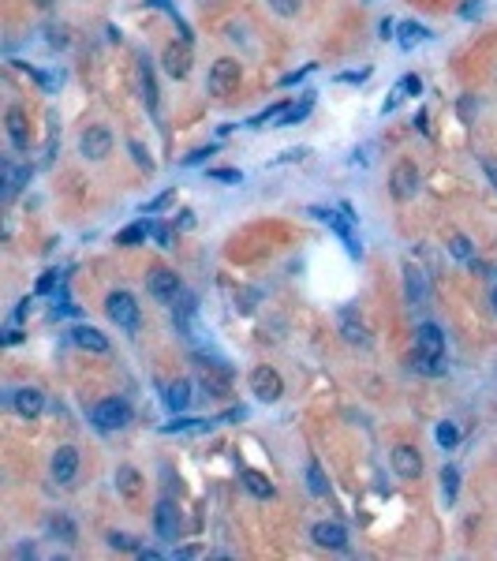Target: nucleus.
Here are the masks:
<instances>
[{
    "instance_id": "2eb2a0df",
    "label": "nucleus",
    "mask_w": 497,
    "mask_h": 561,
    "mask_svg": "<svg viewBox=\"0 0 497 561\" xmlns=\"http://www.w3.org/2000/svg\"><path fill=\"white\" fill-rule=\"evenodd\" d=\"M415 344H419V352H426V355H445V333H441L434 322H423V326L415 329Z\"/></svg>"
},
{
    "instance_id": "e433bc0d",
    "label": "nucleus",
    "mask_w": 497,
    "mask_h": 561,
    "mask_svg": "<svg viewBox=\"0 0 497 561\" xmlns=\"http://www.w3.org/2000/svg\"><path fill=\"white\" fill-rule=\"evenodd\" d=\"M396 90H401L404 98H415V94L423 90V83H419V75H404V79H401V86H396Z\"/></svg>"
},
{
    "instance_id": "f257e3e1",
    "label": "nucleus",
    "mask_w": 497,
    "mask_h": 561,
    "mask_svg": "<svg viewBox=\"0 0 497 561\" xmlns=\"http://www.w3.org/2000/svg\"><path fill=\"white\" fill-rule=\"evenodd\" d=\"M90 419H94V427H101V430H124L131 423V404L120 401V397H105V401L94 404Z\"/></svg>"
},
{
    "instance_id": "412c9836",
    "label": "nucleus",
    "mask_w": 497,
    "mask_h": 561,
    "mask_svg": "<svg viewBox=\"0 0 497 561\" xmlns=\"http://www.w3.org/2000/svg\"><path fill=\"white\" fill-rule=\"evenodd\" d=\"M213 423L217 419H172V423L161 427V434H206Z\"/></svg>"
},
{
    "instance_id": "ea45409f",
    "label": "nucleus",
    "mask_w": 497,
    "mask_h": 561,
    "mask_svg": "<svg viewBox=\"0 0 497 561\" xmlns=\"http://www.w3.org/2000/svg\"><path fill=\"white\" fill-rule=\"evenodd\" d=\"M213 150H217V146H213V143H210V146H199V150H191V154L183 157V165H199V161H206V157L213 154Z\"/></svg>"
},
{
    "instance_id": "09e8293b",
    "label": "nucleus",
    "mask_w": 497,
    "mask_h": 561,
    "mask_svg": "<svg viewBox=\"0 0 497 561\" xmlns=\"http://www.w3.org/2000/svg\"><path fill=\"white\" fill-rule=\"evenodd\" d=\"M479 12H482V4H479V0H468V4H463V15H468V19H475Z\"/></svg>"
},
{
    "instance_id": "cd10ccee",
    "label": "nucleus",
    "mask_w": 497,
    "mask_h": 561,
    "mask_svg": "<svg viewBox=\"0 0 497 561\" xmlns=\"http://www.w3.org/2000/svg\"><path fill=\"white\" fill-rule=\"evenodd\" d=\"M138 75H143V98H146L150 109H154V105H157V83H154V71H150L146 57H143V64H138Z\"/></svg>"
},
{
    "instance_id": "4be33fe9",
    "label": "nucleus",
    "mask_w": 497,
    "mask_h": 561,
    "mask_svg": "<svg viewBox=\"0 0 497 561\" xmlns=\"http://www.w3.org/2000/svg\"><path fill=\"white\" fill-rule=\"evenodd\" d=\"M404 280H408V299L419 304V299H426V277L419 266H404Z\"/></svg>"
},
{
    "instance_id": "72a5a7b5",
    "label": "nucleus",
    "mask_w": 497,
    "mask_h": 561,
    "mask_svg": "<svg viewBox=\"0 0 497 561\" xmlns=\"http://www.w3.org/2000/svg\"><path fill=\"white\" fill-rule=\"evenodd\" d=\"M438 441H441L445 449H452V446L460 441V430L452 427V423H441V427H438Z\"/></svg>"
},
{
    "instance_id": "a18cd8bd",
    "label": "nucleus",
    "mask_w": 497,
    "mask_h": 561,
    "mask_svg": "<svg viewBox=\"0 0 497 561\" xmlns=\"http://www.w3.org/2000/svg\"><path fill=\"white\" fill-rule=\"evenodd\" d=\"M310 71H315V64H307L303 71H291V75H284V86H291V83H299V79H307Z\"/></svg>"
},
{
    "instance_id": "f8f14e48",
    "label": "nucleus",
    "mask_w": 497,
    "mask_h": 561,
    "mask_svg": "<svg viewBox=\"0 0 497 561\" xmlns=\"http://www.w3.org/2000/svg\"><path fill=\"white\" fill-rule=\"evenodd\" d=\"M75 471H79V449L75 446H60L52 453V479L57 483H71Z\"/></svg>"
},
{
    "instance_id": "aec40b11",
    "label": "nucleus",
    "mask_w": 497,
    "mask_h": 561,
    "mask_svg": "<svg viewBox=\"0 0 497 561\" xmlns=\"http://www.w3.org/2000/svg\"><path fill=\"white\" fill-rule=\"evenodd\" d=\"M49 535L57 539V543H75V539H79V527H75V520L68 513H52L49 516Z\"/></svg>"
},
{
    "instance_id": "c03bdc74",
    "label": "nucleus",
    "mask_w": 497,
    "mask_h": 561,
    "mask_svg": "<svg viewBox=\"0 0 497 561\" xmlns=\"http://www.w3.org/2000/svg\"><path fill=\"white\" fill-rule=\"evenodd\" d=\"M366 75H370V68H359V71H344V75H337L340 83H363Z\"/></svg>"
},
{
    "instance_id": "c85d7f7f",
    "label": "nucleus",
    "mask_w": 497,
    "mask_h": 561,
    "mask_svg": "<svg viewBox=\"0 0 497 561\" xmlns=\"http://www.w3.org/2000/svg\"><path fill=\"white\" fill-rule=\"evenodd\" d=\"M307 487H310V494H318V498H326V494H329V483H326V476H322L318 464H310V468H307Z\"/></svg>"
},
{
    "instance_id": "58836bf2",
    "label": "nucleus",
    "mask_w": 497,
    "mask_h": 561,
    "mask_svg": "<svg viewBox=\"0 0 497 561\" xmlns=\"http://www.w3.org/2000/svg\"><path fill=\"white\" fill-rule=\"evenodd\" d=\"M210 180H221V183H240V180H243V172H236V169H210Z\"/></svg>"
},
{
    "instance_id": "8fccbe9b",
    "label": "nucleus",
    "mask_w": 497,
    "mask_h": 561,
    "mask_svg": "<svg viewBox=\"0 0 497 561\" xmlns=\"http://www.w3.org/2000/svg\"><path fill=\"white\" fill-rule=\"evenodd\" d=\"M382 38H396V27H393V19H382Z\"/></svg>"
},
{
    "instance_id": "dca6fc26",
    "label": "nucleus",
    "mask_w": 497,
    "mask_h": 561,
    "mask_svg": "<svg viewBox=\"0 0 497 561\" xmlns=\"http://www.w3.org/2000/svg\"><path fill=\"white\" fill-rule=\"evenodd\" d=\"M71 341L79 344V348L86 352H109V341H105V333L101 329H94V326H71Z\"/></svg>"
},
{
    "instance_id": "1a4fd4ad",
    "label": "nucleus",
    "mask_w": 497,
    "mask_h": 561,
    "mask_svg": "<svg viewBox=\"0 0 497 561\" xmlns=\"http://www.w3.org/2000/svg\"><path fill=\"white\" fill-rule=\"evenodd\" d=\"M161 64H165V71L172 79H187L191 75V41H172V45H165Z\"/></svg>"
},
{
    "instance_id": "39448f33",
    "label": "nucleus",
    "mask_w": 497,
    "mask_h": 561,
    "mask_svg": "<svg viewBox=\"0 0 497 561\" xmlns=\"http://www.w3.org/2000/svg\"><path fill=\"white\" fill-rule=\"evenodd\" d=\"M109 150H113V132H109V127L94 124V127H86V132H82L79 154L86 161H105V157H109Z\"/></svg>"
},
{
    "instance_id": "7c9ffc66",
    "label": "nucleus",
    "mask_w": 497,
    "mask_h": 561,
    "mask_svg": "<svg viewBox=\"0 0 497 561\" xmlns=\"http://www.w3.org/2000/svg\"><path fill=\"white\" fill-rule=\"evenodd\" d=\"M456 487H460V471L445 468L441 471V494H445V502H456Z\"/></svg>"
},
{
    "instance_id": "9d476101",
    "label": "nucleus",
    "mask_w": 497,
    "mask_h": 561,
    "mask_svg": "<svg viewBox=\"0 0 497 561\" xmlns=\"http://www.w3.org/2000/svg\"><path fill=\"white\" fill-rule=\"evenodd\" d=\"M154 532L161 543H176V535H180V509L168 498L157 502V509H154Z\"/></svg>"
},
{
    "instance_id": "473e14b6",
    "label": "nucleus",
    "mask_w": 497,
    "mask_h": 561,
    "mask_svg": "<svg viewBox=\"0 0 497 561\" xmlns=\"http://www.w3.org/2000/svg\"><path fill=\"white\" fill-rule=\"evenodd\" d=\"M191 311H194V299L183 292V304L176 307V326H180L183 333H191V329H187V326H191Z\"/></svg>"
},
{
    "instance_id": "423d86ee",
    "label": "nucleus",
    "mask_w": 497,
    "mask_h": 561,
    "mask_svg": "<svg viewBox=\"0 0 497 561\" xmlns=\"http://www.w3.org/2000/svg\"><path fill=\"white\" fill-rule=\"evenodd\" d=\"M146 288H150V299H157V304H176L180 299V277L172 274V269H154V274L146 277Z\"/></svg>"
},
{
    "instance_id": "ddd939ff",
    "label": "nucleus",
    "mask_w": 497,
    "mask_h": 561,
    "mask_svg": "<svg viewBox=\"0 0 497 561\" xmlns=\"http://www.w3.org/2000/svg\"><path fill=\"white\" fill-rule=\"evenodd\" d=\"M393 471L401 479H419V471H423V457H419V449L396 446L393 449Z\"/></svg>"
},
{
    "instance_id": "bb28decb",
    "label": "nucleus",
    "mask_w": 497,
    "mask_h": 561,
    "mask_svg": "<svg viewBox=\"0 0 497 561\" xmlns=\"http://www.w3.org/2000/svg\"><path fill=\"white\" fill-rule=\"evenodd\" d=\"M4 176H8V183H4V199L12 202L15 191L23 187V180H27V169H15V165H8V161H4Z\"/></svg>"
},
{
    "instance_id": "37998d69",
    "label": "nucleus",
    "mask_w": 497,
    "mask_h": 561,
    "mask_svg": "<svg viewBox=\"0 0 497 561\" xmlns=\"http://www.w3.org/2000/svg\"><path fill=\"white\" fill-rule=\"evenodd\" d=\"M482 172H486V180L497 187V157H482Z\"/></svg>"
},
{
    "instance_id": "4c0bfd02",
    "label": "nucleus",
    "mask_w": 497,
    "mask_h": 561,
    "mask_svg": "<svg viewBox=\"0 0 497 561\" xmlns=\"http://www.w3.org/2000/svg\"><path fill=\"white\" fill-rule=\"evenodd\" d=\"M269 8H273L277 15H288V19H291V15L299 12V0H269Z\"/></svg>"
},
{
    "instance_id": "9b49d317",
    "label": "nucleus",
    "mask_w": 497,
    "mask_h": 561,
    "mask_svg": "<svg viewBox=\"0 0 497 561\" xmlns=\"http://www.w3.org/2000/svg\"><path fill=\"white\" fill-rule=\"evenodd\" d=\"M310 539H315V546H322V550H344L348 546V532H344V524H337V520L315 524L310 527Z\"/></svg>"
},
{
    "instance_id": "603ef678",
    "label": "nucleus",
    "mask_w": 497,
    "mask_h": 561,
    "mask_svg": "<svg viewBox=\"0 0 497 561\" xmlns=\"http://www.w3.org/2000/svg\"><path fill=\"white\" fill-rule=\"evenodd\" d=\"M34 4H38V8H49V4H52V0H34Z\"/></svg>"
},
{
    "instance_id": "a878e982",
    "label": "nucleus",
    "mask_w": 497,
    "mask_h": 561,
    "mask_svg": "<svg viewBox=\"0 0 497 561\" xmlns=\"http://www.w3.org/2000/svg\"><path fill=\"white\" fill-rule=\"evenodd\" d=\"M116 487L124 490V498H138V490H143L138 471H135V468H120V471H116Z\"/></svg>"
},
{
    "instance_id": "20e7f679",
    "label": "nucleus",
    "mask_w": 497,
    "mask_h": 561,
    "mask_svg": "<svg viewBox=\"0 0 497 561\" xmlns=\"http://www.w3.org/2000/svg\"><path fill=\"white\" fill-rule=\"evenodd\" d=\"M105 315H109L120 329H138V304H135L131 292H109Z\"/></svg>"
},
{
    "instance_id": "3c124183",
    "label": "nucleus",
    "mask_w": 497,
    "mask_h": 561,
    "mask_svg": "<svg viewBox=\"0 0 497 561\" xmlns=\"http://www.w3.org/2000/svg\"><path fill=\"white\" fill-rule=\"evenodd\" d=\"M247 416V408H232V412L229 416H224V423H240V419Z\"/></svg>"
},
{
    "instance_id": "49530a36",
    "label": "nucleus",
    "mask_w": 497,
    "mask_h": 561,
    "mask_svg": "<svg viewBox=\"0 0 497 561\" xmlns=\"http://www.w3.org/2000/svg\"><path fill=\"white\" fill-rule=\"evenodd\" d=\"M131 154H135V161H138L143 169H154V161H150V157L143 154V146H138V143H131Z\"/></svg>"
},
{
    "instance_id": "a19ab883",
    "label": "nucleus",
    "mask_w": 497,
    "mask_h": 561,
    "mask_svg": "<svg viewBox=\"0 0 497 561\" xmlns=\"http://www.w3.org/2000/svg\"><path fill=\"white\" fill-rule=\"evenodd\" d=\"M57 277H60V269H49V274H45V277H41V280H38V288H34V292H38V296H45V292H49V288H52V285H57Z\"/></svg>"
},
{
    "instance_id": "0eeeda50",
    "label": "nucleus",
    "mask_w": 497,
    "mask_h": 561,
    "mask_svg": "<svg viewBox=\"0 0 497 561\" xmlns=\"http://www.w3.org/2000/svg\"><path fill=\"white\" fill-rule=\"evenodd\" d=\"M236 83H240V60H232V57H221V60H213V68H210V94H229L236 90Z\"/></svg>"
},
{
    "instance_id": "5701e85b",
    "label": "nucleus",
    "mask_w": 497,
    "mask_h": 561,
    "mask_svg": "<svg viewBox=\"0 0 497 561\" xmlns=\"http://www.w3.org/2000/svg\"><path fill=\"white\" fill-rule=\"evenodd\" d=\"M430 30L423 23H401V30H396V41H401V49H415L419 41H426Z\"/></svg>"
},
{
    "instance_id": "de8ad7c7",
    "label": "nucleus",
    "mask_w": 497,
    "mask_h": 561,
    "mask_svg": "<svg viewBox=\"0 0 497 561\" xmlns=\"http://www.w3.org/2000/svg\"><path fill=\"white\" fill-rule=\"evenodd\" d=\"M168 199H172V191H161V195H157L154 202H146V206H143V210H161V206H165V202H168Z\"/></svg>"
},
{
    "instance_id": "c9c22d12",
    "label": "nucleus",
    "mask_w": 497,
    "mask_h": 561,
    "mask_svg": "<svg viewBox=\"0 0 497 561\" xmlns=\"http://www.w3.org/2000/svg\"><path fill=\"white\" fill-rule=\"evenodd\" d=\"M449 251L456 255V258H468V262H471V243H468V236H452V240H449Z\"/></svg>"
},
{
    "instance_id": "b1692460",
    "label": "nucleus",
    "mask_w": 497,
    "mask_h": 561,
    "mask_svg": "<svg viewBox=\"0 0 497 561\" xmlns=\"http://www.w3.org/2000/svg\"><path fill=\"white\" fill-rule=\"evenodd\" d=\"M150 232H154V225L135 221V225H127V229H120V236H116V243H120V247H135V243H143Z\"/></svg>"
},
{
    "instance_id": "393cba45",
    "label": "nucleus",
    "mask_w": 497,
    "mask_h": 561,
    "mask_svg": "<svg viewBox=\"0 0 497 561\" xmlns=\"http://www.w3.org/2000/svg\"><path fill=\"white\" fill-rule=\"evenodd\" d=\"M240 479H243V487L251 490L254 498H273V487H269V479H266V476H258V471H251V468H247Z\"/></svg>"
},
{
    "instance_id": "f3484780",
    "label": "nucleus",
    "mask_w": 497,
    "mask_h": 561,
    "mask_svg": "<svg viewBox=\"0 0 497 561\" xmlns=\"http://www.w3.org/2000/svg\"><path fill=\"white\" fill-rule=\"evenodd\" d=\"M4 127H8V135H12V143H15L19 150H27V143H30V132H27V116H23V109H19V105H12V109H8V116H4Z\"/></svg>"
},
{
    "instance_id": "f03ea898",
    "label": "nucleus",
    "mask_w": 497,
    "mask_h": 561,
    "mask_svg": "<svg viewBox=\"0 0 497 561\" xmlns=\"http://www.w3.org/2000/svg\"><path fill=\"white\" fill-rule=\"evenodd\" d=\"M310 213H315L318 221H326L329 229H333V232H337V236H340L344 243L352 247V251H359V247H355V213H352V206H348V202H340L337 210L315 206V210H310Z\"/></svg>"
},
{
    "instance_id": "4468645a",
    "label": "nucleus",
    "mask_w": 497,
    "mask_h": 561,
    "mask_svg": "<svg viewBox=\"0 0 497 561\" xmlns=\"http://www.w3.org/2000/svg\"><path fill=\"white\" fill-rule=\"evenodd\" d=\"M12 404L23 419H38L41 408H45V397H41V390H34V385H23V390H15Z\"/></svg>"
},
{
    "instance_id": "6e6552de",
    "label": "nucleus",
    "mask_w": 497,
    "mask_h": 561,
    "mask_svg": "<svg viewBox=\"0 0 497 561\" xmlns=\"http://www.w3.org/2000/svg\"><path fill=\"white\" fill-rule=\"evenodd\" d=\"M389 187H393L396 199H415L419 195V169L412 165V161H401V165H393V172H389Z\"/></svg>"
},
{
    "instance_id": "a211bd4d",
    "label": "nucleus",
    "mask_w": 497,
    "mask_h": 561,
    "mask_svg": "<svg viewBox=\"0 0 497 561\" xmlns=\"http://www.w3.org/2000/svg\"><path fill=\"white\" fill-rule=\"evenodd\" d=\"M412 367H415L419 374H426V378H441V374L449 371L445 355H426V352H419V348H415V355H412Z\"/></svg>"
},
{
    "instance_id": "7ed1b4c3",
    "label": "nucleus",
    "mask_w": 497,
    "mask_h": 561,
    "mask_svg": "<svg viewBox=\"0 0 497 561\" xmlns=\"http://www.w3.org/2000/svg\"><path fill=\"white\" fill-rule=\"evenodd\" d=\"M251 390H254V397L258 401H266V404H277L280 397H284V378L273 371V367H254L251 371Z\"/></svg>"
},
{
    "instance_id": "f704fd0d",
    "label": "nucleus",
    "mask_w": 497,
    "mask_h": 561,
    "mask_svg": "<svg viewBox=\"0 0 497 561\" xmlns=\"http://www.w3.org/2000/svg\"><path fill=\"white\" fill-rule=\"evenodd\" d=\"M109 546H113V550H135V554L143 550L131 535H120V532H113V535H109Z\"/></svg>"
},
{
    "instance_id": "6ab92c4d",
    "label": "nucleus",
    "mask_w": 497,
    "mask_h": 561,
    "mask_svg": "<svg viewBox=\"0 0 497 561\" xmlns=\"http://www.w3.org/2000/svg\"><path fill=\"white\" fill-rule=\"evenodd\" d=\"M165 404L172 408V412H183V408H187L191 404V382L187 378H176V382H168L165 385Z\"/></svg>"
},
{
    "instance_id": "79ce46f5",
    "label": "nucleus",
    "mask_w": 497,
    "mask_h": 561,
    "mask_svg": "<svg viewBox=\"0 0 497 561\" xmlns=\"http://www.w3.org/2000/svg\"><path fill=\"white\" fill-rule=\"evenodd\" d=\"M154 240L161 247H172V229H168V225H154Z\"/></svg>"
},
{
    "instance_id": "864d4df0",
    "label": "nucleus",
    "mask_w": 497,
    "mask_h": 561,
    "mask_svg": "<svg viewBox=\"0 0 497 561\" xmlns=\"http://www.w3.org/2000/svg\"><path fill=\"white\" fill-rule=\"evenodd\" d=\"M154 4H157V8H168V0H154Z\"/></svg>"
},
{
    "instance_id": "2f4dec72",
    "label": "nucleus",
    "mask_w": 497,
    "mask_h": 561,
    "mask_svg": "<svg viewBox=\"0 0 497 561\" xmlns=\"http://www.w3.org/2000/svg\"><path fill=\"white\" fill-rule=\"evenodd\" d=\"M310 101H315V98L307 94V98L299 101V105H288V109H284V120H277V124H299V120H303V116L310 113Z\"/></svg>"
},
{
    "instance_id": "5fc2aeb1",
    "label": "nucleus",
    "mask_w": 497,
    "mask_h": 561,
    "mask_svg": "<svg viewBox=\"0 0 497 561\" xmlns=\"http://www.w3.org/2000/svg\"><path fill=\"white\" fill-rule=\"evenodd\" d=\"M494 307H497V288H494Z\"/></svg>"
},
{
    "instance_id": "c756f323",
    "label": "nucleus",
    "mask_w": 497,
    "mask_h": 561,
    "mask_svg": "<svg viewBox=\"0 0 497 561\" xmlns=\"http://www.w3.org/2000/svg\"><path fill=\"white\" fill-rule=\"evenodd\" d=\"M344 341L370 344V337H366V329H363V322H352V315H344Z\"/></svg>"
}]
</instances>
